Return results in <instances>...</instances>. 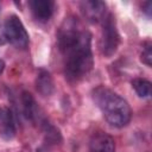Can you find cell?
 Returning <instances> with one entry per match:
<instances>
[{
    "mask_svg": "<svg viewBox=\"0 0 152 152\" xmlns=\"http://www.w3.org/2000/svg\"><path fill=\"white\" fill-rule=\"evenodd\" d=\"M91 36L75 17L65 18L58 32V48L64 61V72L69 81H78L93 66Z\"/></svg>",
    "mask_w": 152,
    "mask_h": 152,
    "instance_id": "6da1fadb",
    "label": "cell"
},
{
    "mask_svg": "<svg viewBox=\"0 0 152 152\" xmlns=\"http://www.w3.org/2000/svg\"><path fill=\"white\" fill-rule=\"evenodd\" d=\"M93 99L109 125L120 128L129 122L132 115L129 104L113 90L99 87L94 90Z\"/></svg>",
    "mask_w": 152,
    "mask_h": 152,
    "instance_id": "7a4b0ae2",
    "label": "cell"
},
{
    "mask_svg": "<svg viewBox=\"0 0 152 152\" xmlns=\"http://www.w3.org/2000/svg\"><path fill=\"white\" fill-rule=\"evenodd\" d=\"M120 36L116 30L115 18L113 14H107L102 20V34H101V51L104 57L113 56L119 46Z\"/></svg>",
    "mask_w": 152,
    "mask_h": 152,
    "instance_id": "3957f363",
    "label": "cell"
},
{
    "mask_svg": "<svg viewBox=\"0 0 152 152\" xmlns=\"http://www.w3.org/2000/svg\"><path fill=\"white\" fill-rule=\"evenodd\" d=\"M4 37L18 49H26L28 45V34L21 20L15 14H12L6 19L4 25Z\"/></svg>",
    "mask_w": 152,
    "mask_h": 152,
    "instance_id": "277c9868",
    "label": "cell"
},
{
    "mask_svg": "<svg viewBox=\"0 0 152 152\" xmlns=\"http://www.w3.org/2000/svg\"><path fill=\"white\" fill-rule=\"evenodd\" d=\"M81 12L83 17L90 23H99L104 19L106 4L97 0H87L81 2Z\"/></svg>",
    "mask_w": 152,
    "mask_h": 152,
    "instance_id": "5b68a950",
    "label": "cell"
},
{
    "mask_svg": "<svg viewBox=\"0 0 152 152\" xmlns=\"http://www.w3.org/2000/svg\"><path fill=\"white\" fill-rule=\"evenodd\" d=\"M88 152H115L114 139L107 133L97 132L89 141Z\"/></svg>",
    "mask_w": 152,
    "mask_h": 152,
    "instance_id": "8992f818",
    "label": "cell"
},
{
    "mask_svg": "<svg viewBox=\"0 0 152 152\" xmlns=\"http://www.w3.org/2000/svg\"><path fill=\"white\" fill-rule=\"evenodd\" d=\"M28 5H30L33 17L38 21H42V23L48 21L53 13L55 4L50 0H32L30 1Z\"/></svg>",
    "mask_w": 152,
    "mask_h": 152,
    "instance_id": "52a82bcc",
    "label": "cell"
},
{
    "mask_svg": "<svg viewBox=\"0 0 152 152\" xmlns=\"http://www.w3.org/2000/svg\"><path fill=\"white\" fill-rule=\"evenodd\" d=\"M15 135V122L12 112L6 108L0 112V137L4 139H12Z\"/></svg>",
    "mask_w": 152,
    "mask_h": 152,
    "instance_id": "ba28073f",
    "label": "cell"
},
{
    "mask_svg": "<svg viewBox=\"0 0 152 152\" xmlns=\"http://www.w3.org/2000/svg\"><path fill=\"white\" fill-rule=\"evenodd\" d=\"M36 88L37 91L43 96H50L52 95L55 90L53 80L50 75V72L45 69H40L36 77Z\"/></svg>",
    "mask_w": 152,
    "mask_h": 152,
    "instance_id": "9c48e42d",
    "label": "cell"
},
{
    "mask_svg": "<svg viewBox=\"0 0 152 152\" xmlns=\"http://www.w3.org/2000/svg\"><path fill=\"white\" fill-rule=\"evenodd\" d=\"M21 103H23V112L25 118L27 120L34 121L38 116V106L33 96L30 93L24 91L21 95Z\"/></svg>",
    "mask_w": 152,
    "mask_h": 152,
    "instance_id": "30bf717a",
    "label": "cell"
},
{
    "mask_svg": "<svg viewBox=\"0 0 152 152\" xmlns=\"http://www.w3.org/2000/svg\"><path fill=\"white\" fill-rule=\"evenodd\" d=\"M132 87L140 97H148L151 95V82L144 78H135L132 81Z\"/></svg>",
    "mask_w": 152,
    "mask_h": 152,
    "instance_id": "8fae6325",
    "label": "cell"
},
{
    "mask_svg": "<svg viewBox=\"0 0 152 152\" xmlns=\"http://www.w3.org/2000/svg\"><path fill=\"white\" fill-rule=\"evenodd\" d=\"M141 62L145 63L147 66H151L152 52H151V44H150V43L145 46V49H144V51H142V53H141Z\"/></svg>",
    "mask_w": 152,
    "mask_h": 152,
    "instance_id": "7c38bea8",
    "label": "cell"
},
{
    "mask_svg": "<svg viewBox=\"0 0 152 152\" xmlns=\"http://www.w3.org/2000/svg\"><path fill=\"white\" fill-rule=\"evenodd\" d=\"M145 6H146V10H144V11H145V12L147 13V15L150 17V15H151V7H152V5H151V2H146Z\"/></svg>",
    "mask_w": 152,
    "mask_h": 152,
    "instance_id": "4fadbf2b",
    "label": "cell"
},
{
    "mask_svg": "<svg viewBox=\"0 0 152 152\" xmlns=\"http://www.w3.org/2000/svg\"><path fill=\"white\" fill-rule=\"evenodd\" d=\"M4 69H5V63H4V61L0 59V74L4 71Z\"/></svg>",
    "mask_w": 152,
    "mask_h": 152,
    "instance_id": "5bb4252c",
    "label": "cell"
},
{
    "mask_svg": "<svg viewBox=\"0 0 152 152\" xmlns=\"http://www.w3.org/2000/svg\"><path fill=\"white\" fill-rule=\"evenodd\" d=\"M0 112H1V110H0Z\"/></svg>",
    "mask_w": 152,
    "mask_h": 152,
    "instance_id": "9a60e30c",
    "label": "cell"
}]
</instances>
